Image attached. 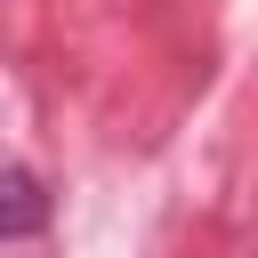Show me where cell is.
I'll list each match as a JSON object with an SVG mask.
<instances>
[{
	"label": "cell",
	"instance_id": "6da1fadb",
	"mask_svg": "<svg viewBox=\"0 0 258 258\" xmlns=\"http://www.w3.org/2000/svg\"><path fill=\"white\" fill-rule=\"evenodd\" d=\"M48 226V185L32 161H8L0 169V242H32Z\"/></svg>",
	"mask_w": 258,
	"mask_h": 258
}]
</instances>
